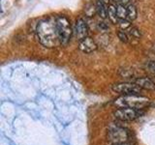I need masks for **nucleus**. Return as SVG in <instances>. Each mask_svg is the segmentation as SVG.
Segmentation results:
<instances>
[{
	"instance_id": "obj_17",
	"label": "nucleus",
	"mask_w": 155,
	"mask_h": 145,
	"mask_svg": "<svg viewBox=\"0 0 155 145\" xmlns=\"http://www.w3.org/2000/svg\"><path fill=\"white\" fill-rule=\"evenodd\" d=\"M98 27H99V29L101 31H103V30H108V25L105 23V22H100L99 24H98Z\"/></svg>"
},
{
	"instance_id": "obj_7",
	"label": "nucleus",
	"mask_w": 155,
	"mask_h": 145,
	"mask_svg": "<svg viewBox=\"0 0 155 145\" xmlns=\"http://www.w3.org/2000/svg\"><path fill=\"white\" fill-rule=\"evenodd\" d=\"M73 31H74L75 37L79 41L87 37V35H88V26H87V23L84 18H81L77 19Z\"/></svg>"
},
{
	"instance_id": "obj_4",
	"label": "nucleus",
	"mask_w": 155,
	"mask_h": 145,
	"mask_svg": "<svg viewBox=\"0 0 155 145\" xmlns=\"http://www.w3.org/2000/svg\"><path fill=\"white\" fill-rule=\"evenodd\" d=\"M108 139L113 143H125L130 137L129 130L121 126H113L110 127L107 134Z\"/></svg>"
},
{
	"instance_id": "obj_2",
	"label": "nucleus",
	"mask_w": 155,
	"mask_h": 145,
	"mask_svg": "<svg viewBox=\"0 0 155 145\" xmlns=\"http://www.w3.org/2000/svg\"><path fill=\"white\" fill-rule=\"evenodd\" d=\"M150 101L147 97L140 95H122L114 102V105L117 108H131L143 109L149 105Z\"/></svg>"
},
{
	"instance_id": "obj_6",
	"label": "nucleus",
	"mask_w": 155,
	"mask_h": 145,
	"mask_svg": "<svg viewBox=\"0 0 155 145\" xmlns=\"http://www.w3.org/2000/svg\"><path fill=\"white\" fill-rule=\"evenodd\" d=\"M111 90L121 95H140L143 89L134 82H120L111 85Z\"/></svg>"
},
{
	"instance_id": "obj_19",
	"label": "nucleus",
	"mask_w": 155,
	"mask_h": 145,
	"mask_svg": "<svg viewBox=\"0 0 155 145\" xmlns=\"http://www.w3.org/2000/svg\"><path fill=\"white\" fill-rule=\"evenodd\" d=\"M153 51H154V53H155V46L153 47Z\"/></svg>"
},
{
	"instance_id": "obj_12",
	"label": "nucleus",
	"mask_w": 155,
	"mask_h": 145,
	"mask_svg": "<svg viewBox=\"0 0 155 145\" xmlns=\"http://www.w3.org/2000/svg\"><path fill=\"white\" fill-rule=\"evenodd\" d=\"M116 13H117V18L119 21L127 19V6L126 5L116 4Z\"/></svg>"
},
{
	"instance_id": "obj_10",
	"label": "nucleus",
	"mask_w": 155,
	"mask_h": 145,
	"mask_svg": "<svg viewBox=\"0 0 155 145\" xmlns=\"http://www.w3.org/2000/svg\"><path fill=\"white\" fill-rule=\"evenodd\" d=\"M95 7H96V14L100 17V18L105 19L108 18L109 5H107L105 2L102 1V0H96Z\"/></svg>"
},
{
	"instance_id": "obj_5",
	"label": "nucleus",
	"mask_w": 155,
	"mask_h": 145,
	"mask_svg": "<svg viewBox=\"0 0 155 145\" xmlns=\"http://www.w3.org/2000/svg\"><path fill=\"white\" fill-rule=\"evenodd\" d=\"M143 114V109H137V108H118L114 111V117L119 121H133L140 117Z\"/></svg>"
},
{
	"instance_id": "obj_3",
	"label": "nucleus",
	"mask_w": 155,
	"mask_h": 145,
	"mask_svg": "<svg viewBox=\"0 0 155 145\" xmlns=\"http://www.w3.org/2000/svg\"><path fill=\"white\" fill-rule=\"evenodd\" d=\"M55 21L60 45H67L70 41L72 34L74 33L69 19L65 16H57L55 17Z\"/></svg>"
},
{
	"instance_id": "obj_13",
	"label": "nucleus",
	"mask_w": 155,
	"mask_h": 145,
	"mask_svg": "<svg viewBox=\"0 0 155 145\" xmlns=\"http://www.w3.org/2000/svg\"><path fill=\"white\" fill-rule=\"evenodd\" d=\"M125 31L128 33V35L130 37V40H140V36H142V35H140V30L135 26H131L130 25Z\"/></svg>"
},
{
	"instance_id": "obj_9",
	"label": "nucleus",
	"mask_w": 155,
	"mask_h": 145,
	"mask_svg": "<svg viewBox=\"0 0 155 145\" xmlns=\"http://www.w3.org/2000/svg\"><path fill=\"white\" fill-rule=\"evenodd\" d=\"M134 83L137 84L140 89L144 90H155V81L149 77H137L133 80Z\"/></svg>"
},
{
	"instance_id": "obj_1",
	"label": "nucleus",
	"mask_w": 155,
	"mask_h": 145,
	"mask_svg": "<svg viewBox=\"0 0 155 145\" xmlns=\"http://www.w3.org/2000/svg\"><path fill=\"white\" fill-rule=\"evenodd\" d=\"M36 32L39 41L44 47H54L60 45L55 18H48L41 21L37 25Z\"/></svg>"
},
{
	"instance_id": "obj_18",
	"label": "nucleus",
	"mask_w": 155,
	"mask_h": 145,
	"mask_svg": "<svg viewBox=\"0 0 155 145\" xmlns=\"http://www.w3.org/2000/svg\"><path fill=\"white\" fill-rule=\"evenodd\" d=\"M113 145H129V144H127V142H125V143H114Z\"/></svg>"
},
{
	"instance_id": "obj_14",
	"label": "nucleus",
	"mask_w": 155,
	"mask_h": 145,
	"mask_svg": "<svg viewBox=\"0 0 155 145\" xmlns=\"http://www.w3.org/2000/svg\"><path fill=\"white\" fill-rule=\"evenodd\" d=\"M137 8L135 7L133 4H128L127 5V21H133L137 18Z\"/></svg>"
},
{
	"instance_id": "obj_11",
	"label": "nucleus",
	"mask_w": 155,
	"mask_h": 145,
	"mask_svg": "<svg viewBox=\"0 0 155 145\" xmlns=\"http://www.w3.org/2000/svg\"><path fill=\"white\" fill-rule=\"evenodd\" d=\"M108 18L111 23H118L119 19L117 18V13H116V5L114 4H110L108 8Z\"/></svg>"
},
{
	"instance_id": "obj_15",
	"label": "nucleus",
	"mask_w": 155,
	"mask_h": 145,
	"mask_svg": "<svg viewBox=\"0 0 155 145\" xmlns=\"http://www.w3.org/2000/svg\"><path fill=\"white\" fill-rule=\"evenodd\" d=\"M117 36L120 39L121 42H123V43H129L130 42V37L128 35V33L125 30H119L117 32Z\"/></svg>"
},
{
	"instance_id": "obj_16",
	"label": "nucleus",
	"mask_w": 155,
	"mask_h": 145,
	"mask_svg": "<svg viewBox=\"0 0 155 145\" xmlns=\"http://www.w3.org/2000/svg\"><path fill=\"white\" fill-rule=\"evenodd\" d=\"M147 68H148V70L151 72L153 75H155V61H150V62H148Z\"/></svg>"
},
{
	"instance_id": "obj_8",
	"label": "nucleus",
	"mask_w": 155,
	"mask_h": 145,
	"mask_svg": "<svg viewBox=\"0 0 155 145\" xmlns=\"http://www.w3.org/2000/svg\"><path fill=\"white\" fill-rule=\"evenodd\" d=\"M97 44L95 43V41L93 39H91L90 37H85L84 39L80 41L79 43V48L84 53H91L97 50Z\"/></svg>"
}]
</instances>
